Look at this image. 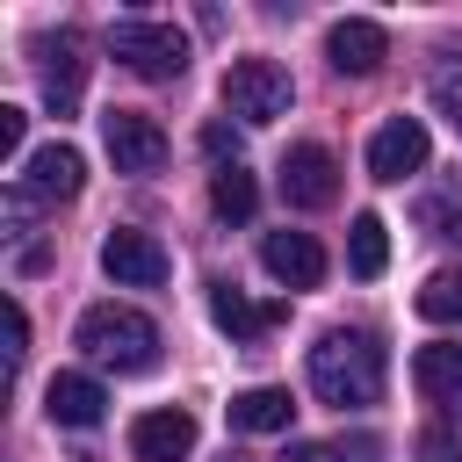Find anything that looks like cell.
<instances>
[{"label": "cell", "mask_w": 462, "mask_h": 462, "mask_svg": "<svg viewBox=\"0 0 462 462\" xmlns=\"http://www.w3.org/2000/svg\"><path fill=\"white\" fill-rule=\"evenodd\" d=\"M101 267L116 274V289H159L173 260H166V245H159L152 231H130V224H123V231L101 238Z\"/></svg>", "instance_id": "cell-6"}, {"label": "cell", "mask_w": 462, "mask_h": 462, "mask_svg": "<svg viewBox=\"0 0 462 462\" xmlns=\"http://www.w3.org/2000/svg\"><path fill=\"white\" fill-rule=\"evenodd\" d=\"M209 318H217L231 339H260V332H274V325L289 318V303H253L245 289L217 282V289H209Z\"/></svg>", "instance_id": "cell-16"}, {"label": "cell", "mask_w": 462, "mask_h": 462, "mask_svg": "<svg viewBox=\"0 0 462 462\" xmlns=\"http://www.w3.org/2000/svg\"><path fill=\"white\" fill-rule=\"evenodd\" d=\"M419 318H433V325H462V267L426 274V289H419Z\"/></svg>", "instance_id": "cell-20"}, {"label": "cell", "mask_w": 462, "mask_h": 462, "mask_svg": "<svg viewBox=\"0 0 462 462\" xmlns=\"http://www.w3.org/2000/svg\"><path fill=\"white\" fill-rule=\"evenodd\" d=\"M22 137H29V108H0V159L14 166L22 159ZM29 166V159H22Z\"/></svg>", "instance_id": "cell-21"}, {"label": "cell", "mask_w": 462, "mask_h": 462, "mask_svg": "<svg viewBox=\"0 0 462 462\" xmlns=\"http://www.w3.org/2000/svg\"><path fill=\"white\" fill-rule=\"evenodd\" d=\"M72 346L94 361V368H116V375H144L159 361V325L130 303H94L72 332Z\"/></svg>", "instance_id": "cell-2"}, {"label": "cell", "mask_w": 462, "mask_h": 462, "mask_svg": "<svg viewBox=\"0 0 462 462\" xmlns=\"http://www.w3.org/2000/svg\"><path fill=\"white\" fill-rule=\"evenodd\" d=\"M22 354H29V310H22V303H7V361L22 368Z\"/></svg>", "instance_id": "cell-24"}, {"label": "cell", "mask_w": 462, "mask_h": 462, "mask_svg": "<svg viewBox=\"0 0 462 462\" xmlns=\"http://www.w3.org/2000/svg\"><path fill=\"white\" fill-rule=\"evenodd\" d=\"M346 267H354L361 282H375V274L390 267V231H383V217H375V209H361V217H354V231H346Z\"/></svg>", "instance_id": "cell-18"}, {"label": "cell", "mask_w": 462, "mask_h": 462, "mask_svg": "<svg viewBox=\"0 0 462 462\" xmlns=\"http://www.w3.org/2000/svg\"><path fill=\"white\" fill-rule=\"evenodd\" d=\"M188 448H195V419H188L180 404L130 419V455H137V462H188Z\"/></svg>", "instance_id": "cell-11"}, {"label": "cell", "mask_w": 462, "mask_h": 462, "mask_svg": "<svg viewBox=\"0 0 462 462\" xmlns=\"http://www.w3.org/2000/svg\"><path fill=\"white\" fill-rule=\"evenodd\" d=\"M209 209H217L224 224H245V217L260 209V188H253V173H245V166H217V173H209Z\"/></svg>", "instance_id": "cell-19"}, {"label": "cell", "mask_w": 462, "mask_h": 462, "mask_svg": "<svg viewBox=\"0 0 462 462\" xmlns=\"http://www.w3.org/2000/svg\"><path fill=\"white\" fill-rule=\"evenodd\" d=\"M325 58H332L339 72L368 79V72L390 58V29H383V22H368V14H346V22H332V36H325Z\"/></svg>", "instance_id": "cell-12"}, {"label": "cell", "mask_w": 462, "mask_h": 462, "mask_svg": "<svg viewBox=\"0 0 462 462\" xmlns=\"http://www.w3.org/2000/svg\"><path fill=\"white\" fill-rule=\"evenodd\" d=\"M202 152H209L217 166H238V130H231V123H209V130H202Z\"/></svg>", "instance_id": "cell-23"}, {"label": "cell", "mask_w": 462, "mask_h": 462, "mask_svg": "<svg viewBox=\"0 0 462 462\" xmlns=\"http://www.w3.org/2000/svg\"><path fill=\"white\" fill-rule=\"evenodd\" d=\"M289 390H274V383H260V390H238L231 397V433H289Z\"/></svg>", "instance_id": "cell-17"}, {"label": "cell", "mask_w": 462, "mask_h": 462, "mask_svg": "<svg viewBox=\"0 0 462 462\" xmlns=\"http://www.w3.org/2000/svg\"><path fill=\"white\" fill-rule=\"evenodd\" d=\"M282 462H332V440H296Z\"/></svg>", "instance_id": "cell-26"}, {"label": "cell", "mask_w": 462, "mask_h": 462, "mask_svg": "<svg viewBox=\"0 0 462 462\" xmlns=\"http://www.w3.org/2000/svg\"><path fill=\"white\" fill-rule=\"evenodd\" d=\"M411 383L433 411H462V346L455 339H433L411 354Z\"/></svg>", "instance_id": "cell-15"}, {"label": "cell", "mask_w": 462, "mask_h": 462, "mask_svg": "<svg viewBox=\"0 0 462 462\" xmlns=\"http://www.w3.org/2000/svg\"><path fill=\"white\" fill-rule=\"evenodd\" d=\"M289 101H296V87H289V72H282L274 58H231V72H224V108H231L238 123H274V116H289Z\"/></svg>", "instance_id": "cell-4"}, {"label": "cell", "mask_w": 462, "mask_h": 462, "mask_svg": "<svg viewBox=\"0 0 462 462\" xmlns=\"http://www.w3.org/2000/svg\"><path fill=\"white\" fill-rule=\"evenodd\" d=\"M101 144H108L116 173H159L166 166V130L144 108H108L101 116Z\"/></svg>", "instance_id": "cell-5"}, {"label": "cell", "mask_w": 462, "mask_h": 462, "mask_svg": "<svg viewBox=\"0 0 462 462\" xmlns=\"http://www.w3.org/2000/svg\"><path fill=\"white\" fill-rule=\"evenodd\" d=\"M108 51H116V65L137 72V79H180V72H188V36H180L173 22L130 14V22L108 29Z\"/></svg>", "instance_id": "cell-3"}, {"label": "cell", "mask_w": 462, "mask_h": 462, "mask_svg": "<svg viewBox=\"0 0 462 462\" xmlns=\"http://www.w3.org/2000/svg\"><path fill=\"white\" fill-rule=\"evenodd\" d=\"M455 130H462V108H455Z\"/></svg>", "instance_id": "cell-28"}, {"label": "cell", "mask_w": 462, "mask_h": 462, "mask_svg": "<svg viewBox=\"0 0 462 462\" xmlns=\"http://www.w3.org/2000/svg\"><path fill=\"white\" fill-rule=\"evenodd\" d=\"M260 267L282 282V289H318L325 282V245L310 231H267L260 238Z\"/></svg>", "instance_id": "cell-9"}, {"label": "cell", "mask_w": 462, "mask_h": 462, "mask_svg": "<svg viewBox=\"0 0 462 462\" xmlns=\"http://www.w3.org/2000/svg\"><path fill=\"white\" fill-rule=\"evenodd\" d=\"M332 195H339V159L325 144H296L282 159V202L289 209H325Z\"/></svg>", "instance_id": "cell-7"}, {"label": "cell", "mask_w": 462, "mask_h": 462, "mask_svg": "<svg viewBox=\"0 0 462 462\" xmlns=\"http://www.w3.org/2000/svg\"><path fill=\"white\" fill-rule=\"evenodd\" d=\"M224 462H245V455H224Z\"/></svg>", "instance_id": "cell-27"}, {"label": "cell", "mask_w": 462, "mask_h": 462, "mask_svg": "<svg viewBox=\"0 0 462 462\" xmlns=\"http://www.w3.org/2000/svg\"><path fill=\"white\" fill-rule=\"evenodd\" d=\"M43 411H51V426H101V411H108V390L94 383V375H79V368H58L51 383H43Z\"/></svg>", "instance_id": "cell-14"}, {"label": "cell", "mask_w": 462, "mask_h": 462, "mask_svg": "<svg viewBox=\"0 0 462 462\" xmlns=\"http://www.w3.org/2000/svg\"><path fill=\"white\" fill-rule=\"evenodd\" d=\"M22 188H29V202H72L79 188H87V159L72 152V144H36L29 152V166H22Z\"/></svg>", "instance_id": "cell-8"}, {"label": "cell", "mask_w": 462, "mask_h": 462, "mask_svg": "<svg viewBox=\"0 0 462 462\" xmlns=\"http://www.w3.org/2000/svg\"><path fill=\"white\" fill-rule=\"evenodd\" d=\"M310 390H318V404H339V411L375 404L383 397V346L368 332H346V325L325 332L310 346Z\"/></svg>", "instance_id": "cell-1"}, {"label": "cell", "mask_w": 462, "mask_h": 462, "mask_svg": "<svg viewBox=\"0 0 462 462\" xmlns=\"http://www.w3.org/2000/svg\"><path fill=\"white\" fill-rule=\"evenodd\" d=\"M332 462H383V440L375 433H339L332 440Z\"/></svg>", "instance_id": "cell-22"}, {"label": "cell", "mask_w": 462, "mask_h": 462, "mask_svg": "<svg viewBox=\"0 0 462 462\" xmlns=\"http://www.w3.org/2000/svg\"><path fill=\"white\" fill-rule=\"evenodd\" d=\"M426 166V123L419 116H390L375 137H368V173L375 180H404Z\"/></svg>", "instance_id": "cell-10"}, {"label": "cell", "mask_w": 462, "mask_h": 462, "mask_svg": "<svg viewBox=\"0 0 462 462\" xmlns=\"http://www.w3.org/2000/svg\"><path fill=\"white\" fill-rule=\"evenodd\" d=\"M419 462H462V440L455 433H426L419 440Z\"/></svg>", "instance_id": "cell-25"}, {"label": "cell", "mask_w": 462, "mask_h": 462, "mask_svg": "<svg viewBox=\"0 0 462 462\" xmlns=\"http://www.w3.org/2000/svg\"><path fill=\"white\" fill-rule=\"evenodd\" d=\"M36 58H43V101L58 116H72L79 87H87V58H79V36L58 29V36H36Z\"/></svg>", "instance_id": "cell-13"}]
</instances>
